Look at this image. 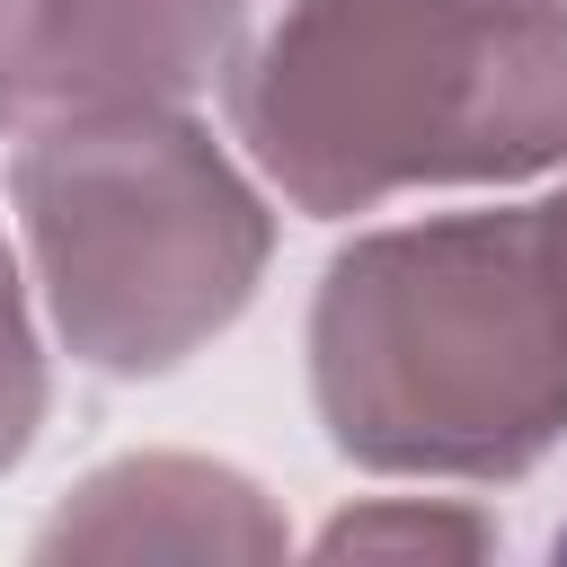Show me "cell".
Returning a JSON list of instances; mask_svg holds the SVG:
<instances>
[{
  "label": "cell",
  "instance_id": "obj_1",
  "mask_svg": "<svg viewBox=\"0 0 567 567\" xmlns=\"http://www.w3.org/2000/svg\"><path fill=\"white\" fill-rule=\"evenodd\" d=\"M221 106L319 221L567 168V0H230Z\"/></svg>",
  "mask_w": 567,
  "mask_h": 567
},
{
  "label": "cell",
  "instance_id": "obj_2",
  "mask_svg": "<svg viewBox=\"0 0 567 567\" xmlns=\"http://www.w3.org/2000/svg\"><path fill=\"white\" fill-rule=\"evenodd\" d=\"M328 443L381 478H523L567 443V328L532 204L354 239L310 301Z\"/></svg>",
  "mask_w": 567,
  "mask_h": 567
},
{
  "label": "cell",
  "instance_id": "obj_3",
  "mask_svg": "<svg viewBox=\"0 0 567 567\" xmlns=\"http://www.w3.org/2000/svg\"><path fill=\"white\" fill-rule=\"evenodd\" d=\"M9 204L71 363L159 381L204 354L266 284L275 213L177 106L27 133Z\"/></svg>",
  "mask_w": 567,
  "mask_h": 567
},
{
  "label": "cell",
  "instance_id": "obj_4",
  "mask_svg": "<svg viewBox=\"0 0 567 567\" xmlns=\"http://www.w3.org/2000/svg\"><path fill=\"white\" fill-rule=\"evenodd\" d=\"M221 35L230 0H0V133L186 106Z\"/></svg>",
  "mask_w": 567,
  "mask_h": 567
},
{
  "label": "cell",
  "instance_id": "obj_5",
  "mask_svg": "<svg viewBox=\"0 0 567 567\" xmlns=\"http://www.w3.org/2000/svg\"><path fill=\"white\" fill-rule=\"evenodd\" d=\"M284 540L292 532L248 470L195 452H133L53 505L35 558H284Z\"/></svg>",
  "mask_w": 567,
  "mask_h": 567
},
{
  "label": "cell",
  "instance_id": "obj_6",
  "mask_svg": "<svg viewBox=\"0 0 567 567\" xmlns=\"http://www.w3.org/2000/svg\"><path fill=\"white\" fill-rule=\"evenodd\" d=\"M328 558H487L496 549V523L470 514V505H354L319 532Z\"/></svg>",
  "mask_w": 567,
  "mask_h": 567
},
{
  "label": "cell",
  "instance_id": "obj_7",
  "mask_svg": "<svg viewBox=\"0 0 567 567\" xmlns=\"http://www.w3.org/2000/svg\"><path fill=\"white\" fill-rule=\"evenodd\" d=\"M35 425H44V346H35V319H27L18 257L0 239V478L27 461Z\"/></svg>",
  "mask_w": 567,
  "mask_h": 567
},
{
  "label": "cell",
  "instance_id": "obj_8",
  "mask_svg": "<svg viewBox=\"0 0 567 567\" xmlns=\"http://www.w3.org/2000/svg\"><path fill=\"white\" fill-rule=\"evenodd\" d=\"M532 239H540V275H549V301H558V328H567V186L532 204Z\"/></svg>",
  "mask_w": 567,
  "mask_h": 567
},
{
  "label": "cell",
  "instance_id": "obj_9",
  "mask_svg": "<svg viewBox=\"0 0 567 567\" xmlns=\"http://www.w3.org/2000/svg\"><path fill=\"white\" fill-rule=\"evenodd\" d=\"M558 558H567V523H558Z\"/></svg>",
  "mask_w": 567,
  "mask_h": 567
}]
</instances>
